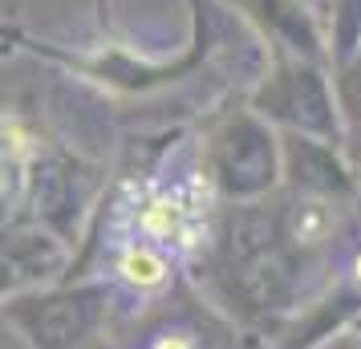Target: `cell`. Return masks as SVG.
<instances>
[{
    "mask_svg": "<svg viewBox=\"0 0 361 349\" xmlns=\"http://www.w3.org/2000/svg\"><path fill=\"white\" fill-rule=\"evenodd\" d=\"M341 281L353 288L361 297V232L345 244V252H341Z\"/></svg>",
    "mask_w": 361,
    "mask_h": 349,
    "instance_id": "7",
    "label": "cell"
},
{
    "mask_svg": "<svg viewBox=\"0 0 361 349\" xmlns=\"http://www.w3.org/2000/svg\"><path fill=\"white\" fill-rule=\"evenodd\" d=\"M215 232V179L199 166L134 179L122 187L110 216V235L150 240L175 252L183 264L212 244Z\"/></svg>",
    "mask_w": 361,
    "mask_h": 349,
    "instance_id": "1",
    "label": "cell"
},
{
    "mask_svg": "<svg viewBox=\"0 0 361 349\" xmlns=\"http://www.w3.org/2000/svg\"><path fill=\"white\" fill-rule=\"evenodd\" d=\"M337 224H341L337 219V203H333V195H321V191H300L284 207V219H280L284 240L296 252H317V248H325V244H333Z\"/></svg>",
    "mask_w": 361,
    "mask_h": 349,
    "instance_id": "4",
    "label": "cell"
},
{
    "mask_svg": "<svg viewBox=\"0 0 361 349\" xmlns=\"http://www.w3.org/2000/svg\"><path fill=\"white\" fill-rule=\"evenodd\" d=\"M219 175L240 195L264 191L272 183V147H268V138L256 134L247 122H240L235 138L219 142Z\"/></svg>",
    "mask_w": 361,
    "mask_h": 349,
    "instance_id": "3",
    "label": "cell"
},
{
    "mask_svg": "<svg viewBox=\"0 0 361 349\" xmlns=\"http://www.w3.org/2000/svg\"><path fill=\"white\" fill-rule=\"evenodd\" d=\"M179 268L183 260L175 252L159 248L150 240H134V235H110L106 240V272L102 276L122 297L138 300V305L166 297L179 281Z\"/></svg>",
    "mask_w": 361,
    "mask_h": 349,
    "instance_id": "2",
    "label": "cell"
},
{
    "mask_svg": "<svg viewBox=\"0 0 361 349\" xmlns=\"http://www.w3.org/2000/svg\"><path fill=\"white\" fill-rule=\"evenodd\" d=\"M138 349H203V337H199L187 321H166L159 329H150Z\"/></svg>",
    "mask_w": 361,
    "mask_h": 349,
    "instance_id": "5",
    "label": "cell"
},
{
    "mask_svg": "<svg viewBox=\"0 0 361 349\" xmlns=\"http://www.w3.org/2000/svg\"><path fill=\"white\" fill-rule=\"evenodd\" d=\"M33 154H37V147H33L29 126H25L17 114L4 118V159H8V163H25V159H33Z\"/></svg>",
    "mask_w": 361,
    "mask_h": 349,
    "instance_id": "6",
    "label": "cell"
}]
</instances>
